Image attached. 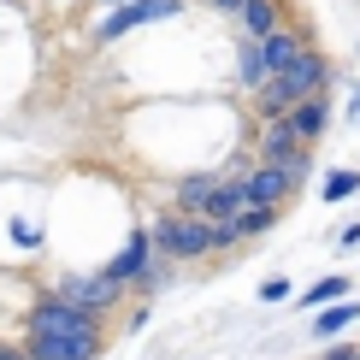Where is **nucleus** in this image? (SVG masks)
<instances>
[{
    "label": "nucleus",
    "instance_id": "nucleus-1",
    "mask_svg": "<svg viewBox=\"0 0 360 360\" xmlns=\"http://www.w3.org/2000/svg\"><path fill=\"white\" fill-rule=\"evenodd\" d=\"M325 83H331V59H325L319 48H307L295 65H283L272 71L260 89H254V101H260V112L266 118H278V112H290L295 101H307V95H325Z\"/></svg>",
    "mask_w": 360,
    "mask_h": 360
},
{
    "label": "nucleus",
    "instance_id": "nucleus-2",
    "mask_svg": "<svg viewBox=\"0 0 360 360\" xmlns=\"http://www.w3.org/2000/svg\"><path fill=\"white\" fill-rule=\"evenodd\" d=\"M148 236H154V248L166 260H195V254L213 248V219L207 213H166Z\"/></svg>",
    "mask_w": 360,
    "mask_h": 360
},
{
    "label": "nucleus",
    "instance_id": "nucleus-3",
    "mask_svg": "<svg viewBox=\"0 0 360 360\" xmlns=\"http://www.w3.org/2000/svg\"><path fill=\"white\" fill-rule=\"evenodd\" d=\"M83 325H101V319L89 307H77L71 295L36 302V313H30V337H65V331H83Z\"/></svg>",
    "mask_w": 360,
    "mask_h": 360
},
{
    "label": "nucleus",
    "instance_id": "nucleus-4",
    "mask_svg": "<svg viewBox=\"0 0 360 360\" xmlns=\"http://www.w3.org/2000/svg\"><path fill=\"white\" fill-rule=\"evenodd\" d=\"M177 12V0H124V6H112L107 18L95 24V36L101 41H118V36H130L136 24H154V18H172Z\"/></svg>",
    "mask_w": 360,
    "mask_h": 360
},
{
    "label": "nucleus",
    "instance_id": "nucleus-5",
    "mask_svg": "<svg viewBox=\"0 0 360 360\" xmlns=\"http://www.w3.org/2000/svg\"><path fill=\"white\" fill-rule=\"evenodd\" d=\"M95 354H101V325H83L65 337H30V360H95Z\"/></svg>",
    "mask_w": 360,
    "mask_h": 360
},
{
    "label": "nucleus",
    "instance_id": "nucleus-6",
    "mask_svg": "<svg viewBox=\"0 0 360 360\" xmlns=\"http://www.w3.org/2000/svg\"><path fill=\"white\" fill-rule=\"evenodd\" d=\"M243 184H248V195H254L260 207H283V201H290V189L302 184V177H295L290 166H278V160H260L254 172H243Z\"/></svg>",
    "mask_w": 360,
    "mask_h": 360
},
{
    "label": "nucleus",
    "instance_id": "nucleus-7",
    "mask_svg": "<svg viewBox=\"0 0 360 360\" xmlns=\"http://www.w3.org/2000/svg\"><path fill=\"white\" fill-rule=\"evenodd\" d=\"M278 118L295 130V142H302V148H313V142L325 136V124H331V107H325V95H307V101H295V107L278 112Z\"/></svg>",
    "mask_w": 360,
    "mask_h": 360
},
{
    "label": "nucleus",
    "instance_id": "nucleus-8",
    "mask_svg": "<svg viewBox=\"0 0 360 360\" xmlns=\"http://www.w3.org/2000/svg\"><path fill=\"white\" fill-rule=\"evenodd\" d=\"M248 207H260V201L248 195V184H243V177H224L219 195L207 201V219H213V224H236V219L248 213Z\"/></svg>",
    "mask_w": 360,
    "mask_h": 360
},
{
    "label": "nucleus",
    "instance_id": "nucleus-9",
    "mask_svg": "<svg viewBox=\"0 0 360 360\" xmlns=\"http://www.w3.org/2000/svg\"><path fill=\"white\" fill-rule=\"evenodd\" d=\"M148 254H154V236H148V231H136L124 248H118V260L107 266V272H112L118 283H136V278H148V272H154V260H148Z\"/></svg>",
    "mask_w": 360,
    "mask_h": 360
},
{
    "label": "nucleus",
    "instance_id": "nucleus-10",
    "mask_svg": "<svg viewBox=\"0 0 360 360\" xmlns=\"http://www.w3.org/2000/svg\"><path fill=\"white\" fill-rule=\"evenodd\" d=\"M236 24H243V36H272V30L290 24V12H283V0H243V12H236Z\"/></svg>",
    "mask_w": 360,
    "mask_h": 360
},
{
    "label": "nucleus",
    "instance_id": "nucleus-11",
    "mask_svg": "<svg viewBox=\"0 0 360 360\" xmlns=\"http://www.w3.org/2000/svg\"><path fill=\"white\" fill-rule=\"evenodd\" d=\"M118 290H124V283H118L112 272H101V278H83V283H65V295H71L77 307H89V313H95V307H107Z\"/></svg>",
    "mask_w": 360,
    "mask_h": 360
},
{
    "label": "nucleus",
    "instance_id": "nucleus-12",
    "mask_svg": "<svg viewBox=\"0 0 360 360\" xmlns=\"http://www.w3.org/2000/svg\"><path fill=\"white\" fill-rule=\"evenodd\" d=\"M219 184H224V177H213V172L184 177V184H177V207H184V213H207V201L219 195Z\"/></svg>",
    "mask_w": 360,
    "mask_h": 360
},
{
    "label": "nucleus",
    "instance_id": "nucleus-13",
    "mask_svg": "<svg viewBox=\"0 0 360 360\" xmlns=\"http://www.w3.org/2000/svg\"><path fill=\"white\" fill-rule=\"evenodd\" d=\"M266 77H272V65H266V48H260V41H243V53H236V83H243V89H260Z\"/></svg>",
    "mask_w": 360,
    "mask_h": 360
},
{
    "label": "nucleus",
    "instance_id": "nucleus-14",
    "mask_svg": "<svg viewBox=\"0 0 360 360\" xmlns=\"http://www.w3.org/2000/svg\"><path fill=\"white\" fill-rule=\"evenodd\" d=\"M354 319H360V302H354V295H342V302H331L319 319H313V337H337V331H349Z\"/></svg>",
    "mask_w": 360,
    "mask_h": 360
},
{
    "label": "nucleus",
    "instance_id": "nucleus-15",
    "mask_svg": "<svg viewBox=\"0 0 360 360\" xmlns=\"http://www.w3.org/2000/svg\"><path fill=\"white\" fill-rule=\"evenodd\" d=\"M342 295H349V278H319L302 295V307H325V302H342Z\"/></svg>",
    "mask_w": 360,
    "mask_h": 360
},
{
    "label": "nucleus",
    "instance_id": "nucleus-16",
    "mask_svg": "<svg viewBox=\"0 0 360 360\" xmlns=\"http://www.w3.org/2000/svg\"><path fill=\"white\" fill-rule=\"evenodd\" d=\"M354 189H360V172H331V177H325V189H319V195H325V201H349Z\"/></svg>",
    "mask_w": 360,
    "mask_h": 360
},
{
    "label": "nucleus",
    "instance_id": "nucleus-17",
    "mask_svg": "<svg viewBox=\"0 0 360 360\" xmlns=\"http://www.w3.org/2000/svg\"><path fill=\"white\" fill-rule=\"evenodd\" d=\"M283 295H290V283H283V278H266L260 283V302H283Z\"/></svg>",
    "mask_w": 360,
    "mask_h": 360
},
{
    "label": "nucleus",
    "instance_id": "nucleus-18",
    "mask_svg": "<svg viewBox=\"0 0 360 360\" xmlns=\"http://www.w3.org/2000/svg\"><path fill=\"white\" fill-rule=\"evenodd\" d=\"M0 360H30V349L18 354V349H12V342H0Z\"/></svg>",
    "mask_w": 360,
    "mask_h": 360
},
{
    "label": "nucleus",
    "instance_id": "nucleus-19",
    "mask_svg": "<svg viewBox=\"0 0 360 360\" xmlns=\"http://www.w3.org/2000/svg\"><path fill=\"white\" fill-rule=\"evenodd\" d=\"M207 6H219V12H243V0H207Z\"/></svg>",
    "mask_w": 360,
    "mask_h": 360
},
{
    "label": "nucleus",
    "instance_id": "nucleus-20",
    "mask_svg": "<svg viewBox=\"0 0 360 360\" xmlns=\"http://www.w3.org/2000/svg\"><path fill=\"white\" fill-rule=\"evenodd\" d=\"M325 360H360V349H331Z\"/></svg>",
    "mask_w": 360,
    "mask_h": 360
},
{
    "label": "nucleus",
    "instance_id": "nucleus-21",
    "mask_svg": "<svg viewBox=\"0 0 360 360\" xmlns=\"http://www.w3.org/2000/svg\"><path fill=\"white\" fill-rule=\"evenodd\" d=\"M107 6H124V0H107Z\"/></svg>",
    "mask_w": 360,
    "mask_h": 360
}]
</instances>
